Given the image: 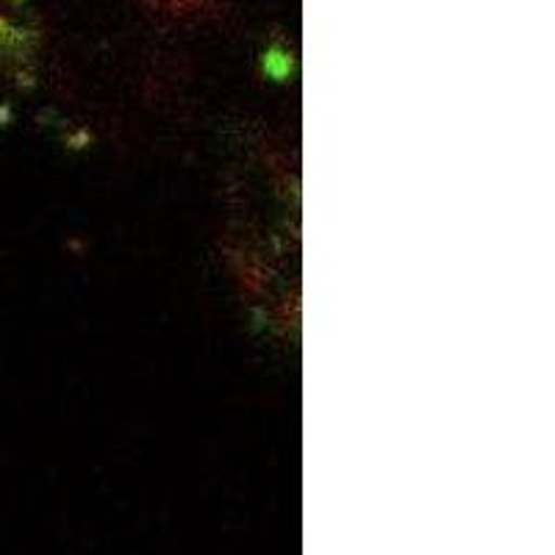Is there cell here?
Masks as SVG:
<instances>
[{
	"mask_svg": "<svg viewBox=\"0 0 555 555\" xmlns=\"http://www.w3.org/2000/svg\"><path fill=\"white\" fill-rule=\"evenodd\" d=\"M44 51L39 0H0V89L26 87Z\"/></svg>",
	"mask_w": 555,
	"mask_h": 555,
	"instance_id": "obj_1",
	"label": "cell"
},
{
	"mask_svg": "<svg viewBox=\"0 0 555 555\" xmlns=\"http://www.w3.org/2000/svg\"><path fill=\"white\" fill-rule=\"evenodd\" d=\"M139 3L145 9H151V12L162 14V17L186 20L208 12V9L217 7L220 0H139Z\"/></svg>",
	"mask_w": 555,
	"mask_h": 555,
	"instance_id": "obj_2",
	"label": "cell"
}]
</instances>
